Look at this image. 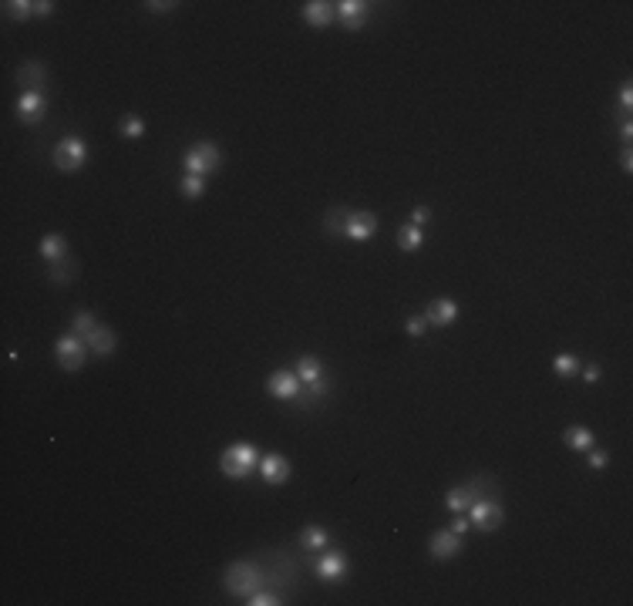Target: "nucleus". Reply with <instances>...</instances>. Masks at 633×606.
I'll use <instances>...</instances> for the list:
<instances>
[{
	"label": "nucleus",
	"mask_w": 633,
	"mask_h": 606,
	"mask_svg": "<svg viewBox=\"0 0 633 606\" xmlns=\"http://www.w3.org/2000/svg\"><path fill=\"white\" fill-rule=\"evenodd\" d=\"M78 273V263L71 260V256H64V260H54L51 263V269H47V276L57 283V286H64V283H71V276Z\"/></svg>",
	"instance_id": "obj_25"
},
{
	"label": "nucleus",
	"mask_w": 633,
	"mask_h": 606,
	"mask_svg": "<svg viewBox=\"0 0 633 606\" xmlns=\"http://www.w3.org/2000/svg\"><path fill=\"white\" fill-rule=\"evenodd\" d=\"M44 81H47V71H44L41 61H28L17 71V85L24 88V91H41Z\"/></svg>",
	"instance_id": "obj_16"
},
{
	"label": "nucleus",
	"mask_w": 633,
	"mask_h": 606,
	"mask_svg": "<svg viewBox=\"0 0 633 606\" xmlns=\"http://www.w3.org/2000/svg\"><path fill=\"white\" fill-rule=\"evenodd\" d=\"M566 445L573 451H590L593 448V431L590 428H583V424H573V428H566Z\"/></svg>",
	"instance_id": "obj_22"
},
{
	"label": "nucleus",
	"mask_w": 633,
	"mask_h": 606,
	"mask_svg": "<svg viewBox=\"0 0 633 606\" xmlns=\"http://www.w3.org/2000/svg\"><path fill=\"white\" fill-rule=\"evenodd\" d=\"M269 395L273 397H283V401H296V395H300V388H303V381L296 378V371H277V374H269Z\"/></svg>",
	"instance_id": "obj_9"
},
{
	"label": "nucleus",
	"mask_w": 633,
	"mask_h": 606,
	"mask_svg": "<svg viewBox=\"0 0 633 606\" xmlns=\"http://www.w3.org/2000/svg\"><path fill=\"white\" fill-rule=\"evenodd\" d=\"M465 515H468V522H475L482 532H492V529L502 525V519H506V508H502L499 499H479V495H475V502L468 506Z\"/></svg>",
	"instance_id": "obj_4"
},
{
	"label": "nucleus",
	"mask_w": 633,
	"mask_h": 606,
	"mask_svg": "<svg viewBox=\"0 0 633 606\" xmlns=\"http://www.w3.org/2000/svg\"><path fill=\"white\" fill-rule=\"evenodd\" d=\"M324 223H327V233H330V236H344V226H347V209H330L324 216Z\"/></svg>",
	"instance_id": "obj_30"
},
{
	"label": "nucleus",
	"mask_w": 633,
	"mask_h": 606,
	"mask_svg": "<svg viewBox=\"0 0 633 606\" xmlns=\"http://www.w3.org/2000/svg\"><path fill=\"white\" fill-rule=\"evenodd\" d=\"M455 317H458V303L448 300V296H441V300H431V303H428V324L451 327V324H455Z\"/></svg>",
	"instance_id": "obj_15"
},
{
	"label": "nucleus",
	"mask_w": 633,
	"mask_h": 606,
	"mask_svg": "<svg viewBox=\"0 0 633 606\" xmlns=\"http://www.w3.org/2000/svg\"><path fill=\"white\" fill-rule=\"evenodd\" d=\"M179 189H182L185 199H199L202 192H206V179H202V175H182Z\"/></svg>",
	"instance_id": "obj_29"
},
{
	"label": "nucleus",
	"mask_w": 633,
	"mask_h": 606,
	"mask_svg": "<svg viewBox=\"0 0 633 606\" xmlns=\"http://www.w3.org/2000/svg\"><path fill=\"white\" fill-rule=\"evenodd\" d=\"M620 135H623V139H627V141L633 139V125H630V122H623V128H620Z\"/></svg>",
	"instance_id": "obj_42"
},
{
	"label": "nucleus",
	"mask_w": 633,
	"mask_h": 606,
	"mask_svg": "<svg viewBox=\"0 0 633 606\" xmlns=\"http://www.w3.org/2000/svg\"><path fill=\"white\" fill-rule=\"evenodd\" d=\"M219 468H223L226 479H246L253 468H260V455H256L253 445L240 441V445H229V448L223 451V458H219Z\"/></svg>",
	"instance_id": "obj_1"
},
{
	"label": "nucleus",
	"mask_w": 633,
	"mask_h": 606,
	"mask_svg": "<svg viewBox=\"0 0 633 606\" xmlns=\"http://www.w3.org/2000/svg\"><path fill=\"white\" fill-rule=\"evenodd\" d=\"M47 112V95L44 91H21V98H17V118L24 122V125H37Z\"/></svg>",
	"instance_id": "obj_7"
},
{
	"label": "nucleus",
	"mask_w": 633,
	"mask_h": 606,
	"mask_svg": "<svg viewBox=\"0 0 633 606\" xmlns=\"http://www.w3.org/2000/svg\"><path fill=\"white\" fill-rule=\"evenodd\" d=\"M334 17H337V4H327V0H310V4H303V21H307L310 28H327Z\"/></svg>",
	"instance_id": "obj_14"
},
{
	"label": "nucleus",
	"mask_w": 633,
	"mask_h": 606,
	"mask_svg": "<svg viewBox=\"0 0 633 606\" xmlns=\"http://www.w3.org/2000/svg\"><path fill=\"white\" fill-rule=\"evenodd\" d=\"M51 158H54V169H61V172H78L81 165H85V158H88L85 139H78V135H68V139H61Z\"/></svg>",
	"instance_id": "obj_5"
},
{
	"label": "nucleus",
	"mask_w": 633,
	"mask_h": 606,
	"mask_svg": "<svg viewBox=\"0 0 633 606\" xmlns=\"http://www.w3.org/2000/svg\"><path fill=\"white\" fill-rule=\"evenodd\" d=\"M260 566L250 563V559H243V563H233L229 569H226V590L233 593V596H250V593H256V586H260Z\"/></svg>",
	"instance_id": "obj_3"
},
{
	"label": "nucleus",
	"mask_w": 633,
	"mask_h": 606,
	"mask_svg": "<svg viewBox=\"0 0 633 606\" xmlns=\"http://www.w3.org/2000/svg\"><path fill=\"white\" fill-rule=\"evenodd\" d=\"M260 472H263V482H269V485H283V482L290 479V462H286L283 455H277V451H269V455L260 458Z\"/></svg>",
	"instance_id": "obj_12"
},
{
	"label": "nucleus",
	"mask_w": 633,
	"mask_h": 606,
	"mask_svg": "<svg viewBox=\"0 0 633 606\" xmlns=\"http://www.w3.org/2000/svg\"><path fill=\"white\" fill-rule=\"evenodd\" d=\"M95 327H98V320H95V313L91 310H78L74 317H71V330H74L78 337H88Z\"/></svg>",
	"instance_id": "obj_26"
},
{
	"label": "nucleus",
	"mask_w": 633,
	"mask_h": 606,
	"mask_svg": "<svg viewBox=\"0 0 633 606\" xmlns=\"http://www.w3.org/2000/svg\"><path fill=\"white\" fill-rule=\"evenodd\" d=\"M428 549H431V556H435V559H451V556H458V549H462V539H458V532H455V529H441V532H435V536H431Z\"/></svg>",
	"instance_id": "obj_13"
},
{
	"label": "nucleus",
	"mask_w": 633,
	"mask_h": 606,
	"mask_svg": "<svg viewBox=\"0 0 633 606\" xmlns=\"http://www.w3.org/2000/svg\"><path fill=\"white\" fill-rule=\"evenodd\" d=\"M57 364L64 367V371H81L85 367V357H88V344L85 337H78V334H68V337L57 340Z\"/></svg>",
	"instance_id": "obj_6"
},
{
	"label": "nucleus",
	"mask_w": 633,
	"mask_h": 606,
	"mask_svg": "<svg viewBox=\"0 0 633 606\" xmlns=\"http://www.w3.org/2000/svg\"><path fill=\"white\" fill-rule=\"evenodd\" d=\"M172 7H175V4H149V11H155V14H165Z\"/></svg>",
	"instance_id": "obj_41"
},
{
	"label": "nucleus",
	"mask_w": 633,
	"mask_h": 606,
	"mask_svg": "<svg viewBox=\"0 0 633 606\" xmlns=\"http://www.w3.org/2000/svg\"><path fill=\"white\" fill-rule=\"evenodd\" d=\"M422 246H424V229H422V226L408 223V226H401V229H397V250L414 253V250H422Z\"/></svg>",
	"instance_id": "obj_19"
},
{
	"label": "nucleus",
	"mask_w": 633,
	"mask_h": 606,
	"mask_svg": "<svg viewBox=\"0 0 633 606\" xmlns=\"http://www.w3.org/2000/svg\"><path fill=\"white\" fill-rule=\"evenodd\" d=\"M620 105H623V112L630 115V108H633V85H630V81H627L623 91H620Z\"/></svg>",
	"instance_id": "obj_34"
},
{
	"label": "nucleus",
	"mask_w": 633,
	"mask_h": 606,
	"mask_svg": "<svg viewBox=\"0 0 633 606\" xmlns=\"http://www.w3.org/2000/svg\"><path fill=\"white\" fill-rule=\"evenodd\" d=\"M451 529H455V532H458V536H462L465 529H468V515H465V512H462V515H458V519L451 522Z\"/></svg>",
	"instance_id": "obj_39"
},
{
	"label": "nucleus",
	"mask_w": 633,
	"mask_h": 606,
	"mask_svg": "<svg viewBox=\"0 0 633 606\" xmlns=\"http://www.w3.org/2000/svg\"><path fill=\"white\" fill-rule=\"evenodd\" d=\"M296 378L303 384H313V381H320L324 378V364L317 361V357H300V364H296Z\"/></svg>",
	"instance_id": "obj_24"
},
{
	"label": "nucleus",
	"mask_w": 633,
	"mask_h": 606,
	"mask_svg": "<svg viewBox=\"0 0 633 606\" xmlns=\"http://www.w3.org/2000/svg\"><path fill=\"white\" fill-rule=\"evenodd\" d=\"M472 502H475V489H472V485H458V489H451V492L445 495V508H448L451 515H462V512H468Z\"/></svg>",
	"instance_id": "obj_18"
},
{
	"label": "nucleus",
	"mask_w": 633,
	"mask_h": 606,
	"mask_svg": "<svg viewBox=\"0 0 633 606\" xmlns=\"http://www.w3.org/2000/svg\"><path fill=\"white\" fill-rule=\"evenodd\" d=\"M324 395H327V381L320 378V381L303 384V388H300V395H296V404H300V411H310Z\"/></svg>",
	"instance_id": "obj_21"
},
{
	"label": "nucleus",
	"mask_w": 633,
	"mask_h": 606,
	"mask_svg": "<svg viewBox=\"0 0 633 606\" xmlns=\"http://www.w3.org/2000/svg\"><path fill=\"white\" fill-rule=\"evenodd\" d=\"M337 17L344 21L347 30H361L367 21H371V4H364V0H340Z\"/></svg>",
	"instance_id": "obj_11"
},
{
	"label": "nucleus",
	"mask_w": 633,
	"mask_h": 606,
	"mask_svg": "<svg viewBox=\"0 0 633 606\" xmlns=\"http://www.w3.org/2000/svg\"><path fill=\"white\" fill-rule=\"evenodd\" d=\"M34 14L51 17V14H54V4H51V0H37V4H34Z\"/></svg>",
	"instance_id": "obj_37"
},
{
	"label": "nucleus",
	"mask_w": 633,
	"mask_h": 606,
	"mask_svg": "<svg viewBox=\"0 0 633 606\" xmlns=\"http://www.w3.org/2000/svg\"><path fill=\"white\" fill-rule=\"evenodd\" d=\"M606 462H610V458H606V451H593V455H590V468H596V472H603Z\"/></svg>",
	"instance_id": "obj_36"
},
{
	"label": "nucleus",
	"mask_w": 633,
	"mask_h": 606,
	"mask_svg": "<svg viewBox=\"0 0 633 606\" xmlns=\"http://www.w3.org/2000/svg\"><path fill=\"white\" fill-rule=\"evenodd\" d=\"M583 381H586V384H596V381H600V367H596V364L586 367V371H583Z\"/></svg>",
	"instance_id": "obj_38"
},
{
	"label": "nucleus",
	"mask_w": 633,
	"mask_h": 606,
	"mask_svg": "<svg viewBox=\"0 0 633 606\" xmlns=\"http://www.w3.org/2000/svg\"><path fill=\"white\" fill-rule=\"evenodd\" d=\"M4 14L11 17V21H28L34 14V4L30 0H7L4 4Z\"/></svg>",
	"instance_id": "obj_27"
},
{
	"label": "nucleus",
	"mask_w": 633,
	"mask_h": 606,
	"mask_svg": "<svg viewBox=\"0 0 633 606\" xmlns=\"http://www.w3.org/2000/svg\"><path fill=\"white\" fill-rule=\"evenodd\" d=\"M620 165H623V172H630V169H633V156H630V148H627V152L620 156Z\"/></svg>",
	"instance_id": "obj_40"
},
{
	"label": "nucleus",
	"mask_w": 633,
	"mask_h": 606,
	"mask_svg": "<svg viewBox=\"0 0 633 606\" xmlns=\"http://www.w3.org/2000/svg\"><path fill=\"white\" fill-rule=\"evenodd\" d=\"M327 542H330V536H327V529L324 525H307L303 532H300V546L303 549H327Z\"/></svg>",
	"instance_id": "obj_23"
},
{
	"label": "nucleus",
	"mask_w": 633,
	"mask_h": 606,
	"mask_svg": "<svg viewBox=\"0 0 633 606\" xmlns=\"http://www.w3.org/2000/svg\"><path fill=\"white\" fill-rule=\"evenodd\" d=\"M405 330H408L411 337H422L424 330H428V317H411V320H408V327H405Z\"/></svg>",
	"instance_id": "obj_33"
},
{
	"label": "nucleus",
	"mask_w": 633,
	"mask_h": 606,
	"mask_svg": "<svg viewBox=\"0 0 633 606\" xmlns=\"http://www.w3.org/2000/svg\"><path fill=\"white\" fill-rule=\"evenodd\" d=\"M552 371H556L559 378H573L579 371V361L573 354H556V357H552Z\"/></svg>",
	"instance_id": "obj_28"
},
{
	"label": "nucleus",
	"mask_w": 633,
	"mask_h": 606,
	"mask_svg": "<svg viewBox=\"0 0 633 606\" xmlns=\"http://www.w3.org/2000/svg\"><path fill=\"white\" fill-rule=\"evenodd\" d=\"M250 606H277V603H283L277 593H269V590H256V593H250V600H246Z\"/></svg>",
	"instance_id": "obj_32"
},
{
	"label": "nucleus",
	"mask_w": 633,
	"mask_h": 606,
	"mask_svg": "<svg viewBox=\"0 0 633 606\" xmlns=\"http://www.w3.org/2000/svg\"><path fill=\"white\" fill-rule=\"evenodd\" d=\"M118 132H122L125 139H141V132H145V125H141V118H135V115H128V118H122V125H118Z\"/></svg>",
	"instance_id": "obj_31"
},
{
	"label": "nucleus",
	"mask_w": 633,
	"mask_h": 606,
	"mask_svg": "<svg viewBox=\"0 0 633 606\" xmlns=\"http://www.w3.org/2000/svg\"><path fill=\"white\" fill-rule=\"evenodd\" d=\"M313 573L324 579V583H337V579L347 576V556L344 552H324L317 563H313Z\"/></svg>",
	"instance_id": "obj_8"
},
{
	"label": "nucleus",
	"mask_w": 633,
	"mask_h": 606,
	"mask_svg": "<svg viewBox=\"0 0 633 606\" xmlns=\"http://www.w3.org/2000/svg\"><path fill=\"white\" fill-rule=\"evenodd\" d=\"M428 219H431V212L424 209V206H418V209L411 212V223H414V226H422V229H424V223H428Z\"/></svg>",
	"instance_id": "obj_35"
},
{
	"label": "nucleus",
	"mask_w": 633,
	"mask_h": 606,
	"mask_svg": "<svg viewBox=\"0 0 633 606\" xmlns=\"http://www.w3.org/2000/svg\"><path fill=\"white\" fill-rule=\"evenodd\" d=\"M219 162H223V152L212 145V141H196L189 152L182 156V169L185 175H209V172L219 169Z\"/></svg>",
	"instance_id": "obj_2"
},
{
	"label": "nucleus",
	"mask_w": 633,
	"mask_h": 606,
	"mask_svg": "<svg viewBox=\"0 0 633 606\" xmlns=\"http://www.w3.org/2000/svg\"><path fill=\"white\" fill-rule=\"evenodd\" d=\"M378 233V216L374 212H347V226H344V236L364 243Z\"/></svg>",
	"instance_id": "obj_10"
},
{
	"label": "nucleus",
	"mask_w": 633,
	"mask_h": 606,
	"mask_svg": "<svg viewBox=\"0 0 633 606\" xmlns=\"http://www.w3.org/2000/svg\"><path fill=\"white\" fill-rule=\"evenodd\" d=\"M41 256L47 263H54V260H64L68 256V240L61 236V233H51V236H44L41 240Z\"/></svg>",
	"instance_id": "obj_20"
},
{
	"label": "nucleus",
	"mask_w": 633,
	"mask_h": 606,
	"mask_svg": "<svg viewBox=\"0 0 633 606\" xmlns=\"http://www.w3.org/2000/svg\"><path fill=\"white\" fill-rule=\"evenodd\" d=\"M85 344H88V351H95L98 357H108V354L115 351V344H118V340H115V330H112V327H101L98 324L85 337Z\"/></svg>",
	"instance_id": "obj_17"
}]
</instances>
